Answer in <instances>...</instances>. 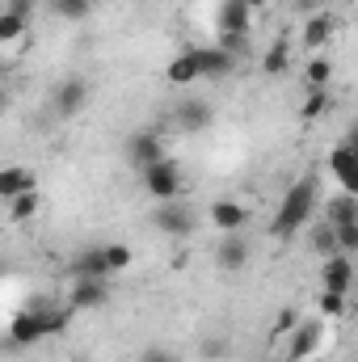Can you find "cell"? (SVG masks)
<instances>
[{"label": "cell", "mask_w": 358, "mask_h": 362, "mask_svg": "<svg viewBox=\"0 0 358 362\" xmlns=\"http://www.w3.org/2000/svg\"><path fill=\"white\" fill-rule=\"evenodd\" d=\"M287 68H291V47H287V38H274L270 51L262 55V72L266 76H282Z\"/></svg>", "instance_id": "cell-23"}, {"label": "cell", "mask_w": 358, "mask_h": 362, "mask_svg": "<svg viewBox=\"0 0 358 362\" xmlns=\"http://www.w3.org/2000/svg\"><path fill=\"white\" fill-rule=\"evenodd\" d=\"M316 308H321V316H325V320H342V316H346V295H333V291H321V299H316Z\"/></svg>", "instance_id": "cell-29"}, {"label": "cell", "mask_w": 358, "mask_h": 362, "mask_svg": "<svg viewBox=\"0 0 358 362\" xmlns=\"http://www.w3.org/2000/svg\"><path fill=\"white\" fill-rule=\"evenodd\" d=\"M295 325H299V312H295V308H282V312H278V320H274V341H278V337H287Z\"/></svg>", "instance_id": "cell-32"}, {"label": "cell", "mask_w": 358, "mask_h": 362, "mask_svg": "<svg viewBox=\"0 0 358 362\" xmlns=\"http://www.w3.org/2000/svg\"><path fill=\"white\" fill-rule=\"evenodd\" d=\"M93 4L97 0H51V13L64 17V21H85L93 13Z\"/></svg>", "instance_id": "cell-28"}, {"label": "cell", "mask_w": 358, "mask_h": 362, "mask_svg": "<svg viewBox=\"0 0 358 362\" xmlns=\"http://www.w3.org/2000/svg\"><path fill=\"white\" fill-rule=\"evenodd\" d=\"M34 312H38V320H42V341L47 337H64L68 333V325H72V308L64 303V308H55L51 299H34L30 303Z\"/></svg>", "instance_id": "cell-14"}, {"label": "cell", "mask_w": 358, "mask_h": 362, "mask_svg": "<svg viewBox=\"0 0 358 362\" xmlns=\"http://www.w3.org/2000/svg\"><path fill=\"white\" fill-rule=\"evenodd\" d=\"M333 34H337V17L329 13V8H321V13H308V21H304V51H312V55H321L329 42H333Z\"/></svg>", "instance_id": "cell-9"}, {"label": "cell", "mask_w": 358, "mask_h": 362, "mask_svg": "<svg viewBox=\"0 0 358 362\" xmlns=\"http://www.w3.org/2000/svg\"><path fill=\"white\" fill-rule=\"evenodd\" d=\"M8 341H13V346H21V350L42 341V320H38V312H34V308H21V312L8 320Z\"/></svg>", "instance_id": "cell-15"}, {"label": "cell", "mask_w": 358, "mask_h": 362, "mask_svg": "<svg viewBox=\"0 0 358 362\" xmlns=\"http://www.w3.org/2000/svg\"><path fill=\"white\" fill-rule=\"evenodd\" d=\"M4 274H8V266H4V262H0V278H4Z\"/></svg>", "instance_id": "cell-36"}, {"label": "cell", "mask_w": 358, "mask_h": 362, "mask_svg": "<svg viewBox=\"0 0 358 362\" xmlns=\"http://www.w3.org/2000/svg\"><path fill=\"white\" fill-rule=\"evenodd\" d=\"M122 152H127V160L144 173L148 165H156V160H165L169 152H165V144H161V135L156 131H135L127 144H122Z\"/></svg>", "instance_id": "cell-7"}, {"label": "cell", "mask_w": 358, "mask_h": 362, "mask_svg": "<svg viewBox=\"0 0 358 362\" xmlns=\"http://www.w3.org/2000/svg\"><path fill=\"white\" fill-rule=\"evenodd\" d=\"M76 362H85V358H76Z\"/></svg>", "instance_id": "cell-37"}, {"label": "cell", "mask_w": 358, "mask_h": 362, "mask_svg": "<svg viewBox=\"0 0 358 362\" xmlns=\"http://www.w3.org/2000/svg\"><path fill=\"white\" fill-rule=\"evenodd\" d=\"M144 362H181V358H173L169 350H156V346H152V350L144 354Z\"/></svg>", "instance_id": "cell-33"}, {"label": "cell", "mask_w": 358, "mask_h": 362, "mask_svg": "<svg viewBox=\"0 0 358 362\" xmlns=\"http://www.w3.org/2000/svg\"><path fill=\"white\" fill-rule=\"evenodd\" d=\"M51 105H55V118H64V122L81 118V114H85V105H89V81H81V76L59 81L55 93H51Z\"/></svg>", "instance_id": "cell-3"}, {"label": "cell", "mask_w": 358, "mask_h": 362, "mask_svg": "<svg viewBox=\"0 0 358 362\" xmlns=\"http://www.w3.org/2000/svg\"><path fill=\"white\" fill-rule=\"evenodd\" d=\"M329 173L337 177V185L346 194H358V156H354V144L342 139L333 152H329Z\"/></svg>", "instance_id": "cell-11"}, {"label": "cell", "mask_w": 358, "mask_h": 362, "mask_svg": "<svg viewBox=\"0 0 358 362\" xmlns=\"http://www.w3.org/2000/svg\"><path fill=\"white\" fill-rule=\"evenodd\" d=\"M152 228L165 232V236H173V240H181V236L194 232V215H190V206H181L178 198H173V202H156V211H152Z\"/></svg>", "instance_id": "cell-6"}, {"label": "cell", "mask_w": 358, "mask_h": 362, "mask_svg": "<svg viewBox=\"0 0 358 362\" xmlns=\"http://www.w3.org/2000/svg\"><path fill=\"white\" fill-rule=\"evenodd\" d=\"M350 286H354V262L346 253H329L325 266H321V291L350 295Z\"/></svg>", "instance_id": "cell-10"}, {"label": "cell", "mask_w": 358, "mask_h": 362, "mask_svg": "<svg viewBox=\"0 0 358 362\" xmlns=\"http://www.w3.org/2000/svg\"><path fill=\"white\" fill-rule=\"evenodd\" d=\"M178 127L190 131V135L207 131V127H211V105H207V101H181L178 105Z\"/></svg>", "instance_id": "cell-21"}, {"label": "cell", "mask_w": 358, "mask_h": 362, "mask_svg": "<svg viewBox=\"0 0 358 362\" xmlns=\"http://www.w3.org/2000/svg\"><path fill=\"white\" fill-rule=\"evenodd\" d=\"M333 249L346 253V257L354 253L358 249V223H342V228H333Z\"/></svg>", "instance_id": "cell-30"}, {"label": "cell", "mask_w": 358, "mask_h": 362, "mask_svg": "<svg viewBox=\"0 0 358 362\" xmlns=\"http://www.w3.org/2000/svg\"><path fill=\"white\" fill-rule=\"evenodd\" d=\"M219 51H228L232 59H241L245 51H249V34H219V42H215Z\"/></svg>", "instance_id": "cell-31"}, {"label": "cell", "mask_w": 358, "mask_h": 362, "mask_svg": "<svg viewBox=\"0 0 358 362\" xmlns=\"http://www.w3.org/2000/svg\"><path fill=\"white\" fill-rule=\"evenodd\" d=\"M245 262H249V245L241 240V232H228L224 245L215 249V266L224 274H236V270H245Z\"/></svg>", "instance_id": "cell-17"}, {"label": "cell", "mask_w": 358, "mask_h": 362, "mask_svg": "<svg viewBox=\"0 0 358 362\" xmlns=\"http://www.w3.org/2000/svg\"><path fill=\"white\" fill-rule=\"evenodd\" d=\"M30 189H38V173L30 165H4L0 169V198L4 202L17 198V194H30Z\"/></svg>", "instance_id": "cell-16"}, {"label": "cell", "mask_w": 358, "mask_h": 362, "mask_svg": "<svg viewBox=\"0 0 358 362\" xmlns=\"http://www.w3.org/2000/svg\"><path fill=\"white\" fill-rule=\"evenodd\" d=\"M207 219H211V228H219V232L228 236V232H241V228L249 223V206L236 202V198H215L211 211H207Z\"/></svg>", "instance_id": "cell-12"}, {"label": "cell", "mask_w": 358, "mask_h": 362, "mask_svg": "<svg viewBox=\"0 0 358 362\" xmlns=\"http://www.w3.org/2000/svg\"><path fill=\"white\" fill-rule=\"evenodd\" d=\"M194 55H198V81H224L236 68V59L219 47H194Z\"/></svg>", "instance_id": "cell-13"}, {"label": "cell", "mask_w": 358, "mask_h": 362, "mask_svg": "<svg viewBox=\"0 0 358 362\" xmlns=\"http://www.w3.org/2000/svg\"><path fill=\"white\" fill-rule=\"evenodd\" d=\"M30 17H34V0H8L4 13H0V47L21 42L25 30H30Z\"/></svg>", "instance_id": "cell-8"}, {"label": "cell", "mask_w": 358, "mask_h": 362, "mask_svg": "<svg viewBox=\"0 0 358 362\" xmlns=\"http://www.w3.org/2000/svg\"><path fill=\"white\" fill-rule=\"evenodd\" d=\"M38 189H30V194H17V198H8V219L13 223H25V219H34L38 215Z\"/></svg>", "instance_id": "cell-26"}, {"label": "cell", "mask_w": 358, "mask_h": 362, "mask_svg": "<svg viewBox=\"0 0 358 362\" xmlns=\"http://www.w3.org/2000/svg\"><path fill=\"white\" fill-rule=\"evenodd\" d=\"M329 110H333V97L325 89H316V93H308V101L299 105V118H304V122H316V118H325Z\"/></svg>", "instance_id": "cell-27"}, {"label": "cell", "mask_w": 358, "mask_h": 362, "mask_svg": "<svg viewBox=\"0 0 358 362\" xmlns=\"http://www.w3.org/2000/svg\"><path fill=\"white\" fill-rule=\"evenodd\" d=\"M101 253H105V270H110V278H114V274H122L131 262H135V249H131V245H122V240L101 245Z\"/></svg>", "instance_id": "cell-25"}, {"label": "cell", "mask_w": 358, "mask_h": 362, "mask_svg": "<svg viewBox=\"0 0 358 362\" xmlns=\"http://www.w3.org/2000/svg\"><path fill=\"white\" fill-rule=\"evenodd\" d=\"M321 341H325L321 320H299V325L287 333V350H282V358L287 362H308L316 350H321Z\"/></svg>", "instance_id": "cell-4"}, {"label": "cell", "mask_w": 358, "mask_h": 362, "mask_svg": "<svg viewBox=\"0 0 358 362\" xmlns=\"http://www.w3.org/2000/svg\"><path fill=\"white\" fill-rule=\"evenodd\" d=\"M110 303V278H72L68 308L72 312H97Z\"/></svg>", "instance_id": "cell-5"}, {"label": "cell", "mask_w": 358, "mask_h": 362, "mask_svg": "<svg viewBox=\"0 0 358 362\" xmlns=\"http://www.w3.org/2000/svg\"><path fill=\"white\" fill-rule=\"evenodd\" d=\"M139 177H144L148 198H156V202H173V198H181V189H185V173H181V165L173 160V156L148 165Z\"/></svg>", "instance_id": "cell-2"}, {"label": "cell", "mask_w": 358, "mask_h": 362, "mask_svg": "<svg viewBox=\"0 0 358 362\" xmlns=\"http://www.w3.org/2000/svg\"><path fill=\"white\" fill-rule=\"evenodd\" d=\"M72 274L76 278H110V270H105V253H101V245H89L76 262H72Z\"/></svg>", "instance_id": "cell-22"}, {"label": "cell", "mask_w": 358, "mask_h": 362, "mask_svg": "<svg viewBox=\"0 0 358 362\" xmlns=\"http://www.w3.org/2000/svg\"><path fill=\"white\" fill-rule=\"evenodd\" d=\"M325 223L329 228H342V223H358V194H333L325 202Z\"/></svg>", "instance_id": "cell-19"}, {"label": "cell", "mask_w": 358, "mask_h": 362, "mask_svg": "<svg viewBox=\"0 0 358 362\" xmlns=\"http://www.w3.org/2000/svg\"><path fill=\"white\" fill-rule=\"evenodd\" d=\"M299 4V13H321L325 8V0H295Z\"/></svg>", "instance_id": "cell-34"}, {"label": "cell", "mask_w": 358, "mask_h": 362, "mask_svg": "<svg viewBox=\"0 0 358 362\" xmlns=\"http://www.w3.org/2000/svg\"><path fill=\"white\" fill-rule=\"evenodd\" d=\"M316 202H321V177H316V173H304L299 181L287 185V194H282V202H278V211H274V219H270V232H274L278 240H291L299 228L312 223Z\"/></svg>", "instance_id": "cell-1"}, {"label": "cell", "mask_w": 358, "mask_h": 362, "mask_svg": "<svg viewBox=\"0 0 358 362\" xmlns=\"http://www.w3.org/2000/svg\"><path fill=\"white\" fill-rule=\"evenodd\" d=\"M329 81H333V64H329L325 55H312L308 68H304V85H308V93L329 89Z\"/></svg>", "instance_id": "cell-24"}, {"label": "cell", "mask_w": 358, "mask_h": 362, "mask_svg": "<svg viewBox=\"0 0 358 362\" xmlns=\"http://www.w3.org/2000/svg\"><path fill=\"white\" fill-rule=\"evenodd\" d=\"M249 25H253V13L241 0H224L219 4V34H249Z\"/></svg>", "instance_id": "cell-20"}, {"label": "cell", "mask_w": 358, "mask_h": 362, "mask_svg": "<svg viewBox=\"0 0 358 362\" xmlns=\"http://www.w3.org/2000/svg\"><path fill=\"white\" fill-rule=\"evenodd\" d=\"M241 4H245V8H249V13H262V8H266L270 0H241Z\"/></svg>", "instance_id": "cell-35"}, {"label": "cell", "mask_w": 358, "mask_h": 362, "mask_svg": "<svg viewBox=\"0 0 358 362\" xmlns=\"http://www.w3.org/2000/svg\"><path fill=\"white\" fill-rule=\"evenodd\" d=\"M165 81H169L173 89H190V85L198 81V55H194V47H185L181 55H173V59H169Z\"/></svg>", "instance_id": "cell-18"}]
</instances>
